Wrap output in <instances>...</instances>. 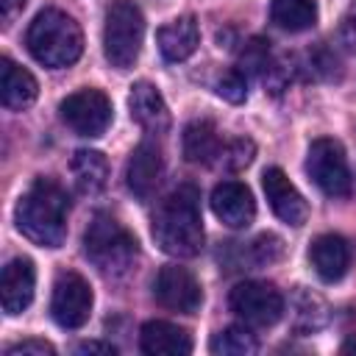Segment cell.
<instances>
[{"instance_id":"obj_10","label":"cell","mask_w":356,"mask_h":356,"mask_svg":"<svg viewBox=\"0 0 356 356\" xmlns=\"http://www.w3.org/2000/svg\"><path fill=\"white\" fill-rule=\"evenodd\" d=\"M153 295L156 300L170 309V312H181V314H195L203 303V289L197 284V278L178 264H164L153 281Z\"/></svg>"},{"instance_id":"obj_5","label":"cell","mask_w":356,"mask_h":356,"mask_svg":"<svg viewBox=\"0 0 356 356\" xmlns=\"http://www.w3.org/2000/svg\"><path fill=\"white\" fill-rule=\"evenodd\" d=\"M145 39V17L134 0H111L106 8L103 53L111 67L128 70L136 64Z\"/></svg>"},{"instance_id":"obj_31","label":"cell","mask_w":356,"mask_h":356,"mask_svg":"<svg viewBox=\"0 0 356 356\" xmlns=\"http://www.w3.org/2000/svg\"><path fill=\"white\" fill-rule=\"evenodd\" d=\"M75 350L78 353H103V356H114L117 353V348L108 345V342H81Z\"/></svg>"},{"instance_id":"obj_6","label":"cell","mask_w":356,"mask_h":356,"mask_svg":"<svg viewBox=\"0 0 356 356\" xmlns=\"http://www.w3.org/2000/svg\"><path fill=\"white\" fill-rule=\"evenodd\" d=\"M306 172L314 186L328 197H345L350 192V167L337 139H314L306 153Z\"/></svg>"},{"instance_id":"obj_3","label":"cell","mask_w":356,"mask_h":356,"mask_svg":"<svg viewBox=\"0 0 356 356\" xmlns=\"http://www.w3.org/2000/svg\"><path fill=\"white\" fill-rule=\"evenodd\" d=\"M25 44L39 64L50 70H61L81 58L83 33H81V25L70 14L58 8H44L33 17L25 33Z\"/></svg>"},{"instance_id":"obj_28","label":"cell","mask_w":356,"mask_h":356,"mask_svg":"<svg viewBox=\"0 0 356 356\" xmlns=\"http://www.w3.org/2000/svg\"><path fill=\"white\" fill-rule=\"evenodd\" d=\"M53 353H56V348L44 339H22V342L6 348V356H53Z\"/></svg>"},{"instance_id":"obj_8","label":"cell","mask_w":356,"mask_h":356,"mask_svg":"<svg viewBox=\"0 0 356 356\" xmlns=\"http://www.w3.org/2000/svg\"><path fill=\"white\" fill-rule=\"evenodd\" d=\"M50 314L67 331H75V328L86 325V320L92 314V286L86 284L83 275H78L72 270L58 273V278L53 284Z\"/></svg>"},{"instance_id":"obj_24","label":"cell","mask_w":356,"mask_h":356,"mask_svg":"<svg viewBox=\"0 0 356 356\" xmlns=\"http://www.w3.org/2000/svg\"><path fill=\"white\" fill-rule=\"evenodd\" d=\"M209 350L217 356H250L259 350V342L245 325H228L211 337Z\"/></svg>"},{"instance_id":"obj_27","label":"cell","mask_w":356,"mask_h":356,"mask_svg":"<svg viewBox=\"0 0 356 356\" xmlns=\"http://www.w3.org/2000/svg\"><path fill=\"white\" fill-rule=\"evenodd\" d=\"M217 95L228 103H245L248 97V75L242 70H228L217 81Z\"/></svg>"},{"instance_id":"obj_2","label":"cell","mask_w":356,"mask_h":356,"mask_svg":"<svg viewBox=\"0 0 356 356\" xmlns=\"http://www.w3.org/2000/svg\"><path fill=\"white\" fill-rule=\"evenodd\" d=\"M67 214H70V200L67 192L50 181V178H36L25 195L19 197L14 209V220L22 236H28L33 245L42 248H58L67 239Z\"/></svg>"},{"instance_id":"obj_32","label":"cell","mask_w":356,"mask_h":356,"mask_svg":"<svg viewBox=\"0 0 356 356\" xmlns=\"http://www.w3.org/2000/svg\"><path fill=\"white\" fill-rule=\"evenodd\" d=\"M350 350H356V339H350V342L342 345V353H350Z\"/></svg>"},{"instance_id":"obj_23","label":"cell","mask_w":356,"mask_h":356,"mask_svg":"<svg viewBox=\"0 0 356 356\" xmlns=\"http://www.w3.org/2000/svg\"><path fill=\"white\" fill-rule=\"evenodd\" d=\"M328 320V306L320 295L314 292H306V289H298L295 298H292V323L298 331L303 334H312L317 328H323Z\"/></svg>"},{"instance_id":"obj_9","label":"cell","mask_w":356,"mask_h":356,"mask_svg":"<svg viewBox=\"0 0 356 356\" xmlns=\"http://www.w3.org/2000/svg\"><path fill=\"white\" fill-rule=\"evenodd\" d=\"M58 111L78 136H100L111 125V100L100 89H78L67 95Z\"/></svg>"},{"instance_id":"obj_20","label":"cell","mask_w":356,"mask_h":356,"mask_svg":"<svg viewBox=\"0 0 356 356\" xmlns=\"http://www.w3.org/2000/svg\"><path fill=\"white\" fill-rule=\"evenodd\" d=\"M222 150L217 128L211 120H192L184 128V156L192 164H214Z\"/></svg>"},{"instance_id":"obj_4","label":"cell","mask_w":356,"mask_h":356,"mask_svg":"<svg viewBox=\"0 0 356 356\" xmlns=\"http://www.w3.org/2000/svg\"><path fill=\"white\" fill-rule=\"evenodd\" d=\"M83 253H86V259L103 275L120 278V275L131 273V267L136 264V259H139V242L114 217L95 214V220L89 222V228L83 234Z\"/></svg>"},{"instance_id":"obj_7","label":"cell","mask_w":356,"mask_h":356,"mask_svg":"<svg viewBox=\"0 0 356 356\" xmlns=\"http://www.w3.org/2000/svg\"><path fill=\"white\" fill-rule=\"evenodd\" d=\"M231 312L253 328L275 325L284 314V298L281 292L267 281H242L228 295Z\"/></svg>"},{"instance_id":"obj_21","label":"cell","mask_w":356,"mask_h":356,"mask_svg":"<svg viewBox=\"0 0 356 356\" xmlns=\"http://www.w3.org/2000/svg\"><path fill=\"white\" fill-rule=\"evenodd\" d=\"M70 170H72L75 186L83 195H97L108 184V161L100 150H86V147L75 150V156L70 161Z\"/></svg>"},{"instance_id":"obj_13","label":"cell","mask_w":356,"mask_h":356,"mask_svg":"<svg viewBox=\"0 0 356 356\" xmlns=\"http://www.w3.org/2000/svg\"><path fill=\"white\" fill-rule=\"evenodd\" d=\"M211 211L228 228H248L256 217V200L239 181H220L211 192Z\"/></svg>"},{"instance_id":"obj_1","label":"cell","mask_w":356,"mask_h":356,"mask_svg":"<svg viewBox=\"0 0 356 356\" xmlns=\"http://www.w3.org/2000/svg\"><path fill=\"white\" fill-rule=\"evenodd\" d=\"M156 245L175 259H192L203 248V220H200V192L192 184L172 189L153 214L150 228Z\"/></svg>"},{"instance_id":"obj_15","label":"cell","mask_w":356,"mask_h":356,"mask_svg":"<svg viewBox=\"0 0 356 356\" xmlns=\"http://www.w3.org/2000/svg\"><path fill=\"white\" fill-rule=\"evenodd\" d=\"M128 108L131 117L139 128H145L147 134H164L170 128V111L167 103L161 97V92L150 83V81H136L131 86L128 95Z\"/></svg>"},{"instance_id":"obj_19","label":"cell","mask_w":356,"mask_h":356,"mask_svg":"<svg viewBox=\"0 0 356 356\" xmlns=\"http://www.w3.org/2000/svg\"><path fill=\"white\" fill-rule=\"evenodd\" d=\"M156 42H159V50L167 61H186L200 44V31H197L195 17L186 14V17L170 19L167 25L159 28Z\"/></svg>"},{"instance_id":"obj_11","label":"cell","mask_w":356,"mask_h":356,"mask_svg":"<svg viewBox=\"0 0 356 356\" xmlns=\"http://www.w3.org/2000/svg\"><path fill=\"white\" fill-rule=\"evenodd\" d=\"M261 186H264L267 203L278 220H284L286 225H295V228L309 220V203L303 200V195L295 189V184L286 178V172L281 167H267L261 172Z\"/></svg>"},{"instance_id":"obj_17","label":"cell","mask_w":356,"mask_h":356,"mask_svg":"<svg viewBox=\"0 0 356 356\" xmlns=\"http://www.w3.org/2000/svg\"><path fill=\"white\" fill-rule=\"evenodd\" d=\"M309 261L325 284H334L350 264V248L339 234H320L309 248Z\"/></svg>"},{"instance_id":"obj_22","label":"cell","mask_w":356,"mask_h":356,"mask_svg":"<svg viewBox=\"0 0 356 356\" xmlns=\"http://www.w3.org/2000/svg\"><path fill=\"white\" fill-rule=\"evenodd\" d=\"M270 19L289 33L309 31L317 22V0H273Z\"/></svg>"},{"instance_id":"obj_25","label":"cell","mask_w":356,"mask_h":356,"mask_svg":"<svg viewBox=\"0 0 356 356\" xmlns=\"http://www.w3.org/2000/svg\"><path fill=\"white\" fill-rule=\"evenodd\" d=\"M236 253H239V264L264 267V264H270V261H275L281 256V239L273 236V234H261L253 242H248V248H242Z\"/></svg>"},{"instance_id":"obj_16","label":"cell","mask_w":356,"mask_h":356,"mask_svg":"<svg viewBox=\"0 0 356 356\" xmlns=\"http://www.w3.org/2000/svg\"><path fill=\"white\" fill-rule=\"evenodd\" d=\"M139 348L150 356H186L192 353V337L175 323L150 320L139 331Z\"/></svg>"},{"instance_id":"obj_26","label":"cell","mask_w":356,"mask_h":356,"mask_svg":"<svg viewBox=\"0 0 356 356\" xmlns=\"http://www.w3.org/2000/svg\"><path fill=\"white\" fill-rule=\"evenodd\" d=\"M253 153H256V145L250 139L239 136V139H231V142L222 145V150L217 156V164L236 172V170H242V167H248L253 161Z\"/></svg>"},{"instance_id":"obj_29","label":"cell","mask_w":356,"mask_h":356,"mask_svg":"<svg viewBox=\"0 0 356 356\" xmlns=\"http://www.w3.org/2000/svg\"><path fill=\"white\" fill-rule=\"evenodd\" d=\"M342 39H345V44H350L356 50V6H350V11L342 19Z\"/></svg>"},{"instance_id":"obj_12","label":"cell","mask_w":356,"mask_h":356,"mask_svg":"<svg viewBox=\"0 0 356 356\" xmlns=\"http://www.w3.org/2000/svg\"><path fill=\"white\" fill-rule=\"evenodd\" d=\"M33 289H36L33 261L25 259V256L11 259L3 267V275H0V303H3V312L11 314V317L22 314L31 306V300H33Z\"/></svg>"},{"instance_id":"obj_14","label":"cell","mask_w":356,"mask_h":356,"mask_svg":"<svg viewBox=\"0 0 356 356\" xmlns=\"http://www.w3.org/2000/svg\"><path fill=\"white\" fill-rule=\"evenodd\" d=\"M161 170H164L161 147L156 142H139L125 164V184L139 200H147L161 181Z\"/></svg>"},{"instance_id":"obj_30","label":"cell","mask_w":356,"mask_h":356,"mask_svg":"<svg viewBox=\"0 0 356 356\" xmlns=\"http://www.w3.org/2000/svg\"><path fill=\"white\" fill-rule=\"evenodd\" d=\"M25 3H28V0H0V17H3V22L8 25V22L25 8Z\"/></svg>"},{"instance_id":"obj_18","label":"cell","mask_w":356,"mask_h":356,"mask_svg":"<svg viewBox=\"0 0 356 356\" xmlns=\"http://www.w3.org/2000/svg\"><path fill=\"white\" fill-rule=\"evenodd\" d=\"M36 95H39L36 78L25 67L14 64L11 58H3L0 61V100H3V106L8 111H25L28 106H33Z\"/></svg>"}]
</instances>
